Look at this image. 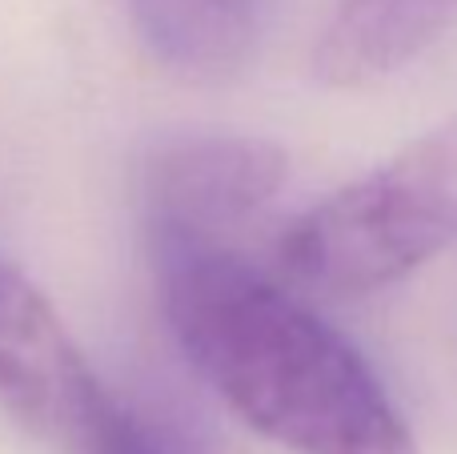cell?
I'll return each instance as SVG.
<instances>
[{"label":"cell","mask_w":457,"mask_h":454,"mask_svg":"<svg viewBox=\"0 0 457 454\" xmlns=\"http://www.w3.org/2000/svg\"><path fill=\"white\" fill-rule=\"evenodd\" d=\"M161 257L177 346L257 434L297 454H418L361 354L233 249Z\"/></svg>","instance_id":"6da1fadb"},{"label":"cell","mask_w":457,"mask_h":454,"mask_svg":"<svg viewBox=\"0 0 457 454\" xmlns=\"http://www.w3.org/2000/svg\"><path fill=\"white\" fill-rule=\"evenodd\" d=\"M457 238V117L301 214L281 238L293 282L361 298L402 282Z\"/></svg>","instance_id":"7a4b0ae2"},{"label":"cell","mask_w":457,"mask_h":454,"mask_svg":"<svg viewBox=\"0 0 457 454\" xmlns=\"http://www.w3.org/2000/svg\"><path fill=\"white\" fill-rule=\"evenodd\" d=\"M0 399L64 454H153L37 286L0 262Z\"/></svg>","instance_id":"3957f363"},{"label":"cell","mask_w":457,"mask_h":454,"mask_svg":"<svg viewBox=\"0 0 457 454\" xmlns=\"http://www.w3.org/2000/svg\"><path fill=\"white\" fill-rule=\"evenodd\" d=\"M289 161L261 137H181L161 145L141 177L157 254L233 249L228 238L281 193Z\"/></svg>","instance_id":"277c9868"},{"label":"cell","mask_w":457,"mask_h":454,"mask_svg":"<svg viewBox=\"0 0 457 454\" xmlns=\"http://www.w3.org/2000/svg\"><path fill=\"white\" fill-rule=\"evenodd\" d=\"M457 21V0H337L313 48V72L357 88L418 61Z\"/></svg>","instance_id":"5b68a950"},{"label":"cell","mask_w":457,"mask_h":454,"mask_svg":"<svg viewBox=\"0 0 457 454\" xmlns=\"http://www.w3.org/2000/svg\"><path fill=\"white\" fill-rule=\"evenodd\" d=\"M141 40L169 72L225 80L249 64L261 0H125Z\"/></svg>","instance_id":"8992f818"}]
</instances>
